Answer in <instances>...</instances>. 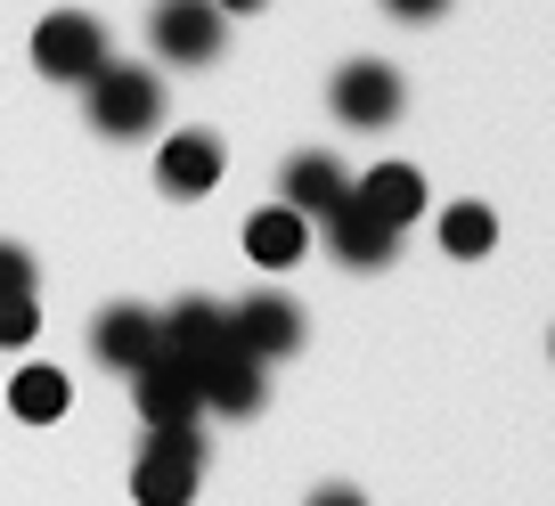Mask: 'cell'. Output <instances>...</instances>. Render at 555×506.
I'll return each mask as SVG.
<instances>
[{"mask_svg":"<svg viewBox=\"0 0 555 506\" xmlns=\"http://www.w3.org/2000/svg\"><path fill=\"white\" fill-rule=\"evenodd\" d=\"M205 482V433L196 425H147V450L131 457V498L139 506H189Z\"/></svg>","mask_w":555,"mask_h":506,"instance_id":"obj_1","label":"cell"},{"mask_svg":"<svg viewBox=\"0 0 555 506\" xmlns=\"http://www.w3.org/2000/svg\"><path fill=\"white\" fill-rule=\"evenodd\" d=\"M90 122H99L106 140L156 131V122H164V82L147 66H115V57H106V66L90 74Z\"/></svg>","mask_w":555,"mask_h":506,"instance_id":"obj_2","label":"cell"},{"mask_svg":"<svg viewBox=\"0 0 555 506\" xmlns=\"http://www.w3.org/2000/svg\"><path fill=\"white\" fill-rule=\"evenodd\" d=\"M34 66L50 74V82H90V74L106 66L99 17H82V9H57V17H41V25H34Z\"/></svg>","mask_w":555,"mask_h":506,"instance_id":"obj_3","label":"cell"},{"mask_svg":"<svg viewBox=\"0 0 555 506\" xmlns=\"http://www.w3.org/2000/svg\"><path fill=\"white\" fill-rule=\"evenodd\" d=\"M400 74L392 66H376V57H351V66H335V82H327V106L351 122V131H384V122L400 115Z\"/></svg>","mask_w":555,"mask_h":506,"instance_id":"obj_4","label":"cell"},{"mask_svg":"<svg viewBox=\"0 0 555 506\" xmlns=\"http://www.w3.org/2000/svg\"><path fill=\"white\" fill-rule=\"evenodd\" d=\"M147 41H156V57H172V66H212V57H221V9H212V0H156Z\"/></svg>","mask_w":555,"mask_h":506,"instance_id":"obj_5","label":"cell"},{"mask_svg":"<svg viewBox=\"0 0 555 506\" xmlns=\"http://www.w3.org/2000/svg\"><path fill=\"white\" fill-rule=\"evenodd\" d=\"M131 385H139L131 401H139V417H147V425H196V417H205V385H196V367L172 360V351H156Z\"/></svg>","mask_w":555,"mask_h":506,"instance_id":"obj_6","label":"cell"},{"mask_svg":"<svg viewBox=\"0 0 555 506\" xmlns=\"http://www.w3.org/2000/svg\"><path fill=\"white\" fill-rule=\"evenodd\" d=\"M229 335H237V351H254V360H286V351L302 343V311L286 295H245V302H229Z\"/></svg>","mask_w":555,"mask_h":506,"instance_id":"obj_7","label":"cell"},{"mask_svg":"<svg viewBox=\"0 0 555 506\" xmlns=\"http://www.w3.org/2000/svg\"><path fill=\"white\" fill-rule=\"evenodd\" d=\"M90 351H99L106 367H122V376H139V367L164 351V319L139 311V302H115V311H99V327H90Z\"/></svg>","mask_w":555,"mask_h":506,"instance_id":"obj_8","label":"cell"},{"mask_svg":"<svg viewBox=\"0 0 555 506\" xmlns=\"http://www.w3.org/2000/svg\"><path fill=\"white\" fill-rule=\"evenodd\" d=\"M327 254H335V262H351V270H384L400 254V229L376 221L360 196H344V205L327 212Z\"/></svg>","mask_w":555,"mask_h":506,"instance_id":"obj_9","label":"cell"},{"mask_svg":"<svg viewBox=\"0 0 555 506\" xmlns=\"http://www.w3.org/2000/svg\"><path fill=\"white\" fill-rule=\"evenodd\" d=\"M229 343H237V335H229V302L189 295V302H172V311H164V351H172V360L205 367V360H221Z\"/></svg>","mask_w":555,"mask_h":506,"instance_id":"obj_10","label":"cell"},{"mask_svg":"<svg viewBox=\"0 0 555 506\" xmlns=\"http://www.w3.org/2000/svg\"><path fill=\"white\" fill-rule=\"evenodd\" d=\"M196 385H205V408H221V417H254V408L270 401V385H261V360H254V351H237V343H229L221 360L196 367Z\"/></svg>","mask_w":555,"mask_h":506,"instance_id":"obj_11","label":"cell"},{"mask_svg":"<svg viewBox=\"0 0 555 506\" xmlns=\"http://www.w3.org/2000/svg\"><path fill=\"white\" fill-rule=\"evenodd\" d=\"M344 196H351V172L335 156H319V147H311V156H295V164H286V180H278V205H295L302 221H327Z\"/></svg>","mask_w":555,"mask_h":506,"instance_id":"obj_12","label":"cell"},{"mask_svg":"<svg viewBox=\"0 0 555 506\" xmlns=\"http://www.w3.org/2000/svg\"><path fill=\"white\" fill-rule=\"evenodd\" d=\"M156 180H164V196H205L221 180V140L212 131H172L156 156Z\"/></svg>","mask_w":555,"mask_h":506,"instance_id":"obj_13","label":"cell"},{"mask_svg":"<svg viewBox=\"0 0 555 506\" xmlns=\"http://www.w3.org/2000/svg\"><path fill=\"white\" fill-rule=\"evenodd\" d=\"M245 254H254L261 270H295L302 254H311V221H302L295 205H261L254 221H245Z\"/></svg>","mask_w":555,"mask_h":506,"instance_id":"obj_14","label":"cell"},{"mask_svg":"<svg viewBox=\"0 0 555 506\" xmlns=\"http://www.w3.org/2000/svg\"><path fill=\"white\" fill-rule=\"evenodd\" d=\"M351 196H360L376 221H392V229H409L416 212H425V172L416 164H376L367 180H351Z\"/></svg>","mask_w":555,"mask_h":506,"instance_id":"obj_15","label":"cell"},{"mask_svg":"<svg viewBox=\"0 0 555 506\" xmlns=\"http://www.w3.org/2000/svg\"><path fill=\"white\" fill-rule=\"evenodd\" d=\"M66 401H74V385L57 376V367H25L17 385H9V408H17L25 425H57V417H66Z\"/></svg>","mask_w":555,"mask_h":506,"instance_id":"obj_16","label":"cell"},{"mask_svg":"<svg viewBox=\"0 0 555 506\" xmlns=\"http://www.w3.org/2000/svg\"><path fill=\"white\" fill-rule=\"evenodd\" d=\"M490 245H499V221H490V205H450V212H441V254H457V262H482Z\"/></svg>","mask_w":555,"mask_h":506,"instance_id":"obj_17","label":"cell"},{"mask_svg":"<svg viewBox=\"0 0 555 506\" xmlns=\"http://www.w3.org/2000/svg\"><path fill=\"white\" fill-rule=\"evenodd\" d=\"M34 335H41V311H34V295H9V302H0V343L17 351V343H34Z\"/></svg>","mask_w":555,"mask_h":506,"instance_id":"obj_18","label":"cell"},{"mask_svg":"<svg viewBox=\"0 0 555 506\" xmlns=\"http://www.w3.org/2000/svg\"><path fill=\"white\" fill-rule=\"evenodd\" d=\"M9 295H34V254L25 245H0V302Z\"/></svg>","mask_w":555,"mask_h":506,"instance_id":"obj_19","label":"cell"},{"mask_svg":"<svg viewBox=\"0 0 555 506\" xmlns=\"http://www.w3.org/2000/svg\"><path fill=\"white\" fill-rule=\"evenodd\" d=\"M384 9H392L400 25H425V17H441V9H450V0H384Z\"/></svg>","mask_w":555,"mask_h":506,"instance_id":"obj_20","label":"cell"},{"mask_svg":"<svg viewBox=\"0 0 555 506\" xmlns=\"http://www.w3.org/2000/svg\"><path fill=\"white\" fill-rule=\"evenodd\" d=\"M311 506H367V498H360V490H344V482H335V490H311Z\"/></svg>","mask_w":555,"mask_h":506,"instance_id":"obj_21","label":"cell"},{"mask_svg":"<svg viewBox=\"0 0 555 506\" xmlns=\"http://www.w3.org/2000/svg\"><path fill=\"white\" fill-rule=\"evenodd\" d=\"M212 9H221V17H254L261 0H212Z\"/></svg>","mask_w":555,"mask_h":506,"instance_id":"obj_22","label":"cell"}]
</instances>
